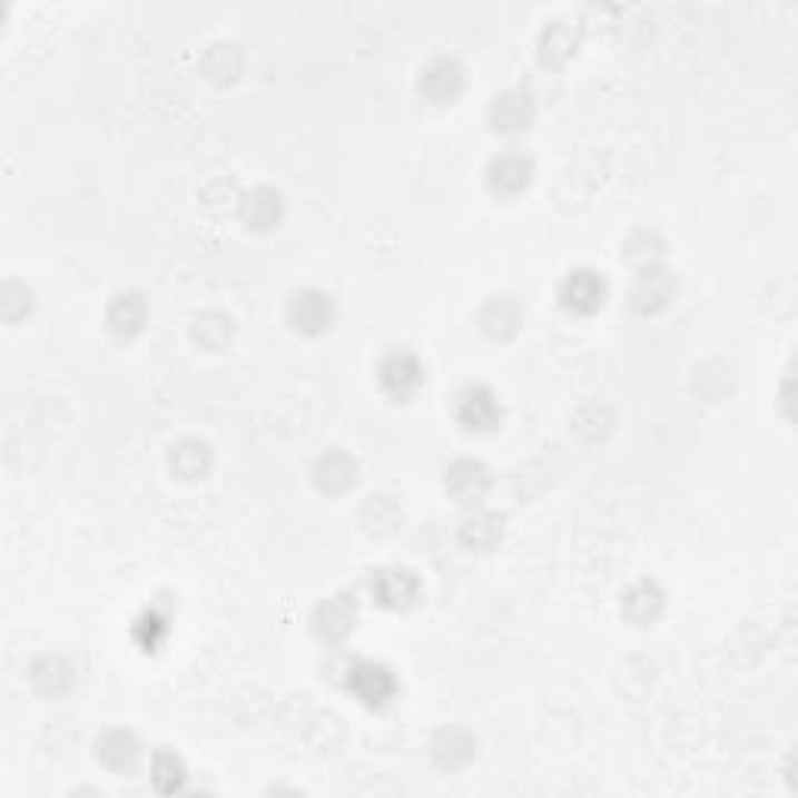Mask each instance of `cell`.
I'll list each match as a JSON object with an SVG mask.
<instances>
[{
  "label": "cell",
  "instance_id": "1",
  "mask_svg": "<svg viewBox=\"0 0 798 798\" xmlns=\"http://www.w3.org/2000/svg\"><path fill=\"white\" fill-rule=\"evenodd\" d=\"M346 689L359 699L365 708H387V705L400 696V683L387 664L381 661H356L349 671H346Z\"/></svg>",
  "mask_w": 798,
  "mask_h": 798
},
{
  "label": "cell",
  "instance_id": "2",
  "mask_svg": "<svg viewBox=\"0 0 798 798\" xmlns=\"http://www.w3.org/2000/svg\"><path fill=\"white\" fill-rule=\"evenodd\" d=\"M455 422L462 424L471 434H490L496 431L502 422V406L496 393L484 387V384H471L455 396L453 403Z\"/></svg>",
  "mask_w": 798,
  "mask_h": 798
},
{
  "label": "cell",
  "instance_id": "3",
  "mask_svg": "<svg viewBox=\"0 0 798 798\" xmlns=\"http://www.w3.org/2000/svg\"><path fill=\"white\" fill-rule=\"evenodd\" d=\"M609 287L605 278L593 272V268H574L559 287V303L564 313L571 315H593L605 306Z\"/></svg>",
  "mask_w": 798,
  "mask_h": 798
},
{
  "label": "cell",
  "instance_id": "4",
  "mask_svg": "<svg viewBox=\"0 0 798 798\" xmlns=\"http://www.w3.org/2000/svg\"><path fill=\"white\" fill-rule=\"evenodd\" d=\"M368 593L381 609L403 611L412 609L422 595V583L408 568H381L368 583Z\"/></svg>",
  "mask_w": 798,
  "mask_h": 798
},
{
  "label": "cell",
  "instance_id": "5",
  "mask_svg": "<svg viewBox=\"0 0 798 798\" xmlns=\"http://www.w3.org/2000/svg\"><path fill=\"white\" fill-rule=\"evenodd\" d=\"M381 391L387 393L396 403H406L424 384V365L412 353H391L377 368Z\"/></svg>",
  "mask_w": 798,
  "mask_h": 798
},
{
  "label": "cell",
  "instance_id": "6",
  "mask_svg": "<svg viewBox=\"0 0 798 798\" xmlns=\"http://www.w3.org/2000/svg\"><path fill=\"white\" fill-rule=\"evenodd\" d=\"M490 486H493L490 471L474 459H459L446 469V493L459 505H481L490 493Z\"/></svg>",
  "mask_w": 798,
  "mask_h": 798
},
{
  "label": "cell",
  "instance_id": "7",
  "mask_svg": "<svg viewBox=\"0 0 798 798\" xmlns=\"http://www.w3.org/2000/svg\"><path fill=\"white\" fill-rule=\"evenodd\" d=\"M490 190L500 197H518L533 181V159L524 154H502L486 169Z\"/></svg>",
  "mask_w": 798,
  "mask_h": 798
},
{
  "label": "cell",
  "instance_id": "8",
  "mask_svg": "<svg viewBox=\"0 0 798 798\" xmlns=\"http://www.w3.org/2000/svg\"><path fill=\"white\" fill-rule=\"evenodd\" d=\"M313 627L315 633H318V640L344 642L353 633V627H356V602H353V595H334L325 605H318Z\"/></svg>",
  "mask_w": 798,
  "mask_h": 798
},
{
  "label": "cell",
  "instance_id": "9",
  "mask_svg": "<svg viewBox=\"0 0 798 798\" xmlns=\"http://www.w3.org/2000/svg\"><path fill=\"white\" fill-rule=\"evenodd\" d=\"M462 88H465V72L453 60H434L418 81V91L431 104H453L455 97L462 95Z\"/></svg>",
  "mask_w": 798,
  "mask_h": 798
},
{
  "label": "cell",
  "instance_id": "10",
  "mask_svg": "<svg viewBox=\"0 0 798 798\" xmlns=\"http://www.w3.org/2000/svg\"><path fill=\"white\" fill-rule=\"evenodd\" d=\"M673 294V282L671 272L661 266H642V272L637 275V284H633V306L640 309L642 315H652L658 309H664L671 303Z\"/></svg>",
  "mask_w": 798,
  "mask_h": 798
},
{
  "label": "cell",
  "instance_id": "11",
  "mask_svg": "<svg viewBox=\"0 0 798 798\" xmlns=\"http://www.w3.org/2000/svg\"><path fill=\"white\" fill-rule=\"evenodd\" d=\"M621 611H624L627 621H633L637 627L656 624L658 618L664 614V590L652 580H640L624 593Z\"/></svg>",
  "mask_w": 798,
  "mask_h": 798
},
{
  "label": "cell",
  "instance_id": "12",
  "mask_svg": "<svg viewBox=\"0 0 798 798\" xmlns=\"http://www.w3.org/2000/svg\"><path fill=\"white\" fill-rule=\"evenodd\" d=\"M533 100L531 95H521V91H509V95H502L493 100V107H490V122L496 131L502 135H518V131H528L533 122Z\"/></svg>",
  "mask_w": 798,
  "mask_h": 798
},
{
  "label": "cell",
  "instance_id": "13",
  "mask_svg": "<svg viewBox=\"0 0 798 798\" xmlns=\"http://www.w3.org/2000/svg\"><path fill=\"white\" fill-rule=\"evenodd\" d=\"M313 474H315V486H318L322 493H328V496H341L346 490H353L356 481H359L356 462L344 453L322 455V459L315 462Z\"/></svg>",
  "mask_w": 798,
  "mask_h": 798
},
{
  "label": "cell",
  "instance_id": "14",
  "mask_svg": "<svg viewBox=\"0 0 798 798\" xmlns=\"http://www.w3.org/2000/svg\"><path fill=\"white\" fill-rule=\"evenodd\" d=\"M331 318H334V306H331L328 294H322V290H303L290 299V322L303 334L325 331L331 325Z\"/></svg>",
  "mask_w": 798,
  "mask_h": 798
},
{
  "label": "cell",
  "instance_id": "15",
  "mask_svg": "<svg viewBox=\"0 0 798 798\" xmlns=\"http://www.w3.org/2000/svg\"><path fill=\"white\" fill-rule=\"evenodd\" d=\"M138 755H141V746H138V739L128 730H110V733H104L97 739V758L110 770H116V774L131 770L135 761H138Z\"/></svg>",
  "mask_w": 798,
  "mask_h": 798
},
{
  "label": "cell",
  "instance_id": "16",
  "mask_svg": "<svg viewBox=\"0 0 798 798\" xmlns=\"http://www.w3.org/2000/svg\"><path fill=\"white\" fill-rule=\"evenodd\" d=\"M144 318H147V306H144L141 294H135V290L116 294L107 309V325L119 337H135L144 328Z\"/></svg>",
  "mask_w": 798,
  "mask_h": 798
},
{
  "label": "cell",
  "instance_id": "17",
  "mask_svg": "<svg viewBox=\"0 0 798 798\" xmlns=\"http://www.w3.org/2000/svg\"><path fill=\"white\" fill-rule=\"evenodd\" d=\"M521 322H524V313H521V306L512 297L490 299L484 306V313H481V328L490 337H496V341H505V337L518 334Z\"/></svg>",
  "mask_w": 798,
  "mask_h": 798
},
{
  "label": "cell",
  "instance_id": "18",
  "mask_svg": "<svg viewBox=\"0 0 798 798\" xmlns=\"http://www.w3.org/2000/svg\"><path fill=\"white\" fill-rule=\"evenodd\" d=\"M169 462H173V471L178 477L197 481V477H204L206 471L213 469V450L206 446L204 440H181L178 446H173Z\"/></svg>",
  "mask_w": 798,
  "mask_h": 798
},
{
  "label": "cell",
  "instance_id": "19",
  "mask_svg": "<svg viewBox=\"0 0 798 798\" xmlns=\"http://www.w3.org/2000/svg\"><path fill=\"white\" fill-rule=\"evenodd\" d=\"M431 749H434V761L443 770H459L474 758V739L465 730H440Z\"/></svg>",
  "mask_w": 798,
  "mask_h": 798
},
{
  "label": "cell",
  "instance_id": "20",
  "mask_svg": "<svg viewBox=\"0 0 798 798\" xmlns=\"http://www.w3.org/2000/svg\"><path fill=\"white\" fill-rule=\"evenodd\" d=\"M502 518L493 515V512H477L474 518H469L465 524H462V531H459V540L465 543L469 549H493L496 543L502 540Z\"/></svg>",
  "mask_w": 798,
  "mask_h": 798
},
{
  "label": "cell",
  "instance_id": "21",
  "mask_svg": "<svg viewBox=\"0 0 798 798\" xmlns=\"http://www.w3.org/2000/svg\"><path fill=\"white\" fill-rule=\"evenodd\" d=\"M574 53H578V35H574V29L564 26V22L549 26L546 32H543V41H540V57H543V63L562 66L568 63Z\"/></svg>",
  "mask_w": 798,
  "mask_h": 798
},
{
  "label": "cell",
  "instance_id": "22",
  "mask_svg": "<svg viewBox=\"0 0 798 798\" xmlns=\"http://www.w3.org/2000/svg\"><path fill=\"white\" fill-rule=\"evenodd\" d=\"M185 780H188V774H185L181 758L175 751H157V758H154V786H157L159 792H178L185 786Z\"/></svg>",
  "mask_w": 798,
  "mask_h": 798
},
{
  "label": "cell",
  "instance_id": "23",
  "mask_svg": "<svg viewBox=\"0 0 798 798\" xmlns=\"http://www.w3.org/2000/svg\"><path fill=\"white\" fill-rule=\"evenodd\" d=\"M247 221L253 228H272L275 221L282 219V197L272 194V190H256L247 197Z\"/></svg>",
  "mask_w": 798,
  "mask_h": 798
},
{
  "label": "cell",
  "instance_id": "24",
  "mask_svg": "<svg viewBox=\"0 0 798 798\" xmlns=\"http://www.w3.org/2000/svg\"><path fill=\"white\" fill-rule=\"evenodd\" d=\"M197 344L206 349H221V346L231 341V318L221 313H206L197 318V328H194Z\"/></svg>",
  "mask_w": 798,
  "mask_h": 798
},
{
  "label": "cell",
  "instance_id": "25",
  "mask_svg": "<svg viewBox=\"0 0 798 798\" xmlns=\"http://www.w3.org/2000/svg\"><path fill=\"white\" fill-rule=\"evenodd\" d=\"M166 633H169V624H166V618H159L154 611H147L141 621L135 624V637L141 642L144 652H154L159 642L166 640Z\"/></svg>",
  "mask_w": 798,
  "mask_h": 798
}]
</instances>
